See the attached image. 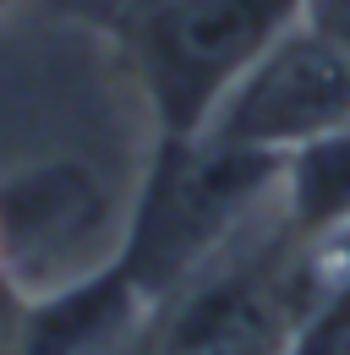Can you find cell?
I'll return each instance as SVG.
<instances>
[{"label": "cell", "mask_w": 350, "mask_h": 355, "mask_svg": "<svg viewBox=\"0 0 350 355\" xmlns=\"http://www.w3.org/2000/svg\"><path fill=\"white\" fill-rule=\"evenodd\" d=\"M279 186V159L230 137H159V153L131 202L115 263L137 290L165 306L203 268L230 252L247 214Z\"/></svg>", "instance_id": "6da1fadb"}, {"label": "cell", "mask_w": 350, "mask_h": 355, "mask_svg": "<svg viewBox=\"0 0 350 355\" xmlns=\"http://www.w3.org/2000/svg\"><path fill=\"white\" fill-rule=\"evenodd\" d=\"M306 11L312 0H126L121 33L159 137L208 132L230 88Z\"/></svg>", "instance_id": "7a4b0ae2"}, {"label": "cell", "mask_w": 350, "mask_h": 355, "mask_svg": "<svg viewBox=\"0 0 350 355\" xmlns=\"http://www.w3.org/2000/svg\"><path fill=\"white\" fill-rule=\"evenodd\" d=\"M334 126H350V39L306 11L230 88L208 132L285 159Z\"/></svg>", "instance_id": "3957f363"}, {"label": "cell", "mask_w": 350, "mask_h": 355, "mask_svg": "<svg viewBox=\"0 0 350 355\" xmlns=\"http://www.w3.org/2000/svg\"><path fill=\"white\" fill-rule=\"evenodd\" d=\"M110 224V197L77 159H44L0 180V273L22 295L66 284V263L83 257Z\"/></svg>", "instance_id": "277c9868"}, {"label": "cell", "mask_w": 350, "mask_h": 355, "mask_svg": "<svg viewBox=\"0 0 350 355\" xmlns=\"http://www.w3.org/2000/svg\"><path fill=\"white\" fill-rule=\"evenodd\" d=\"M153 301L126 268L99 263L44 295H22V355H126Z\"/></svg>", "instance_id": "5b68a950"}, {"label": "cell", "mask_w": 350, "mask_h": 355, "mask_svg": "<svg viewBox=\"0 0 350 355\" xmlns=\"http://www.w3.org/2000/svg\"><path fill=\"white\" fill-rule=\"evenodd\" d=\"M279 219L301 246H334L350 235V126L312 137L279 159Z\"/></svg>", "instance_id": "8992f818"}, {"label": "cell", "mask_w": 350, "mask_h": 355, "mask_svg": "<svg viewBox=\"0 0 350 355\" xmlns=\"http://www.w3.org/2000/svg\"><path fill=\"white\" fill-rule=\"evenodd\" d=\"M0 355H22V290L0 279Z\"/></svg>", "instance_id": "52a82bcc"}, {"label": "cell", "mask_w": 350, "mask_h": 355, "mask_svg": "<svg viewBox=\"0 0 350 355\" xmlns=\"http://www.w3.org/2000/svg\"><path fill=\"white\" fill-rule=\"evenodd\" d=\"M312 17H323L328 28H340L350 39V0H312Z\"/></svg>", "instance_id": "ba28073f"}, {"label": "cell", "mask_w": 350, "mask_h": 355, "mask_svg": "<svg viewBox=\"0 0 350 355\" xmlns=\"http://www.w3.org/2000/svg\"><path fill=\"white\" fill-rule=\"evenodd\" d=\"M328 252H334V257H340V263L350 268V235H340V241H334V246H328Z\"/></svg>", "instance_id": "9c48e42d"}, {"label": "cell", "mask_w": 350, "mask_h": 355, "mask_svg": "<svg viewBox=\"0 0 350 355\" xmlns=\"http://www.w3.org/2000/svg\"><path fill=\"white\" fill-rule=\"evenodd\" d=\"M6 6H11V0H0V11H6Z\"/></svg>", "instance_id": "30bf717a"}, {"label": "cell", "mask_w": 350, "mask_h": 355, "mask_svg": "<svg viewBox=\"0 0 350 355\" xmlns=\"http://www.w3.org/2000/svg\"><path fill=\"white\" fill-rule=\"evenodd\" d=\"M126 355H131V350H126ZM142 355H148V350H142Z\"/></svg>", "instance_id": "8fae6325"}, {"label": "cell", "mask_w": 350, "mask_h": 355, "mask_svg": "<svg viewBox=\"0 0 350 355\" xmlns=\"http://www.w3.org/2000/svg\"><path fill=\"white\" fill-rule=\"evenodd\" d=\"M0 279H6V273H0Z\"/></svg>", "instance_id": "7c38bea8"}]
</instances>
